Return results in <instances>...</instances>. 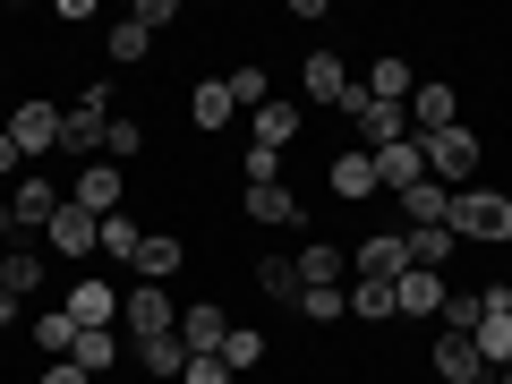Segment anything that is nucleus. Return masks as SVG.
<instances>
[{
  "mask_svg": "<svg viewBox=\"0 0 512 384\" xmlns=\"http://www.w3.org/2000/svg\"><path fill=\"white\" fill-rule=\"evenodd\" d=\"M419 154H427V180H444L461 197V188H470V171L487 163V146H478V128H436V137H419Z\"/></svg>",
  "mask_w": 512,
  "mask_h": 384,
  "instance_id": "obj_1",
  "label": "nucleus"
},
{
  "mask_svg": "<svg viewBox=\"0 0 512 384\" xmlns=\"http://www.w3.org/2000/svg\"><path fill=\"white\" fill-rule=\"evenodd\" d=\"M453 239L504 248V239H512V197H504V188H461V197H453Z\"/></svg>",
  "mask_w": 512,
  "mask_h": 384,
  "instance_id": "obj_2",
  "label": "nucleus"
},
{
  "mask_svg": "<svg viewBox=\"0 0 512 384\" xmlns=\"http://www.w3.org/2000/svg\"><path fill=\"white\" fill-rule=\"evenodd\" d=\"M128 316V342H163V333H180V299L163 291V282H137V291L120 299Z\"/></svg>",
  "mask_w": 512,
  "mask_h": 384,
  "instance_id": "obj_3",
  "label": "nucleus"
},
{
  "mask_svg": "<svg viewBox=\"0 0 512 384\" xmlns=\"http://www.w3.org/2000/svg\"><path fill=\"white\" fill-rule=\"evenodd\" d=\"M103 128H111V94L94 86V94H77V103L60 111V154H94V163H103Z\"/></svg>",
  "mask_w": 512,
  "mask_h": 384,
  "instance_id": "obj_4",
  "label": "nucleus"
},
{
  "mask_svg": "<svg viewBox=\"0 0 512 384\" xmlns=\"http://www.w3.org/2000/svg\"><path fill=\"white\" fill-rule=\"evenodd\" d=\"M470 342H478V359L504 376L512 367V291H478V325H470Z\"/></svg>",
  "mask_w": 512,
  "mask_h": 384,
  "instance_id": "obj_5",
  "label": "nucleus"
},
{
  "mask_svg": "<svg viewBox=\"0 0 512 384\" xmlns=\"http://www.w3.org/2000/svg\"><path fill=\"white\" fill-rule=\"evenodd\" d=\"M350 128H359V154H384V146H402V137H410V111L350 94Z\"/></svg>",
  "mask_w": 512,
  "mask_h": 384,
  "instance_id": "obj_6",
  "label": "nucleus"
},
{
  "mask_svg": "<svg viewBox=\"0 0 512 384\" xmlns=\"http://www.w3.org/2000/svg\"><path fill=\"white\" fill-rule=\"evenodd\" d=\"M350 265H359V282H402L410 274V239L402 231H367Z\"/></svg>",
  "mask_w": 512,
  "mask_h": 384,
  "instance_id": "obj_7",
  "label": "nucleus"
},
{
  "mask_svg": "<svg viewBox=\"0 0 512 384\" xmlns=\"http://www.w3.org/2000/svg\"><path fill=\"white\" fill-rule=\"evenodd\" d=\"M9 137H18V154L35 163V154H52V146H60V111L43 103V94H26V103L9 111Z\"/></svg>",
  "mask_w": 512,
  "mask_h": 384,
  "instance_id": "obj_8",
  "label": "nucleus"
},
{
  "mask_svg": "<svg viewBox=\"0 0 512 384\" xmlns=\"http://www.w3.org/2000/svg\"><path fill=\"white\" fill-rule=\"evenodd\" d=\"M180 342H188V359H222V342H231V316H222L214 299H188V308H180Z\"/></svg>",
  "mask_w": 512,
  "mask_h": 384,
  "instance_id": "obj_9",
  "label": "nucleus"
},
{
  "mask_svg": "<svg viewBox=\"0 0 512 384\" xmlns=\"http://www.w3.org/2000/svg\"><path fill=\"white\" fill-rule=\"evenodd\" d=\"M69 205H86L94 222L120 214V163H86V171H77V188H69Z\"/></svg>",
  "mask_w": 512,
  "mask_h": 384,
  "instance_id": "obj_10",
  "label": "nucleus"
},
{
  "mask_svg": "<svg viewBox=\"0 0 512 384\" xmlns=\"http://www.w3.org/2000/svg\"><path fill=\"white\" fill-rule=\"evenodd\" d=\"M436 376H444V384H478V376H495V367L478 359L470 333H436Z\"/></svg>",
  "mask_w": 512,
  "mask_h": 384,
  "instance_id": "obj_11",
  "label": "nucleus"
},
{
  "mask_svg": "<svg viewBox=\"0 0 512 384\" xmlns=\"http://www.w3.org/2000/svg\"><path fill=\"white\" fill-rule=\"evenodd\" d=\"M419 180H427L419 137H402V146H384V154H376V188H393V197H402V188H419Z\"/></svg>",
  "mask_w": 512,
  "mask_h": 384,
  "instance_id": "obj_12",
  "label": "nucleus"
},
{
  "mask_svg": "<svg viewBox=\"0 0 512 384\" xmlns=\"http://www.w3.org/2000/svg\"><path fill=\"white\" fill-rule=\"evenodd\" d=\"M60 308L77 316V333H103L111 316H120V291H111V282H77V291L60 299Z\"/></svg>",
  "mask_w": 512,
  "mask_h": 384,
  "instance_id": "obj_13",
  "label": "nucleus"
},
{
  "mask_svg": "<svg viewBox=\"0 0 512 384\" xmlns=\"http://www.w3.org/2000/svg\"><path fill=\"white\" fill-rule=\"evenodd\" d=\"M52 248L60 256H94V248H103V222H94L86 205H60V214H52Z\"/></svg>",
  "mask_w": 512,
  "mask_h": 384,
  "instance_id": "obj_14",
  "label": "nucleus"
},
{
  "mask_svg": "<svg viewBox=\"0 0 512 384\" xmlns=\"http://www.w3.org/2000/svg\"><path fill=\"white\" fill-rule=\"evenodd\" d=\"M393 316H444V274H419V265H410V274L393 282Z\"/></svg>",
  "mask_w": 512,
  "mask_h": 384,
  "instance_id": "obj_15",
  "label": "nucleus"
},
{
  "mask_svg": "<svg viewBox=\"0 0 512 384\" xmlns=\"http://www.w3.org/2000/svg\"><path fill=\"white\" fill-rule=\"evenodd\" d=\"M410 94H419V77H410V60H393V52H384L376 69H367V103H393V111H410Z\"/></svg>",
  "mask_w": 512,
  "mask_h": 384,
  "instance_id": "obj_16",
  "label": "nucleus"
},
{
  "mask_svg": "<svg viewBox=\"0 0 512 384\" xmlns=\"http://www.w3.org/2000/svg\"><path fill=\"white\" fill-rule=\"evenodd\" d=\"M325 180H333V197H342V205L376 197V154H359V146H350V154H333V171H325Z\"/></svg>",
  "mask_w": 512,
  "mask_h": 384,
  "instance_id": "obj_17",
  "label": "nucleus"
},
{
  "mask_svg": "<svg viewBox=\"0 0 512 384\" xmlns=\"http://www.w3.org/2000/svg\"><path fill=\"white\" fill-rule=\"evenodd\" d=\"M180 256H188V239H171V231H146L128 265H137L146 282H171V274H180Z\"/></svg>",
  "mask_w": 512,
  "mask_h": 384,
  "instance_id": "obj_18",
  "label": "nucleus"
},
{
  "mask_svg": "<svg viewBox=\"0 0 512 384\" xmlns=\"http://www.w3.org/2000/svg\"><path fill=\"white\" fill-rule=\"evenodd\" d=\"M461 111H453V86H436V77H419V94H410V128L419 137H436V128H453Z\"/></svg>",
  "mask_w": 512,
  "mask_h": 384,
  "instance_id": "obj_19",
  "label": "nucleus"
},
{
  "mask_svg": "<svg viewBox=\"0 0 512 384\" xmlns=\"http://www.w3.org/2000/svg\"><path fill=\"white\" fill-rule=\"evenodd\" d=\"M231 77H197V86H188V120L197 128H231Z\"/></svg>",
  "mask_w": 512,
  "mask_h": 384,
  "instance_id": "obj_20",
  "label": "nucleus"
},
{
  "mask_svg": "<svg viewBox=\"0 0 512 384\" xmlns=\"http://www.w3.org/2000/svg\"><path fill=\"white\" fill-rule=\"evenodd\" d=\"M248 222H274V231H299L308 214H299V197H291L282 180H265V188H248Z\"/></svg>",
  "mask_w": 512,
  "mask_h": 384,
  "instance_id": "obj_21",
  "label": "nucleus"
},
{
  "mask_svg": "<svg viewBox=\"0 0 512 384\" xmlns=\"http://www.w3.org/2000/svg\"><path fill=\"white\" fill-rule=\"evenodd\" d=\"M299 77H308L316 103H342V111H350V69H342L333 52H308V69H299Z\"/></svg>",
  "mask_w": 512,
  "mask_h": 384,
  "instance_id": "obj_22",
  "label": "nucleus"
},
{
  "mask_svg": "<svg viewBox=\"0 0 512 384\" xmlns=\"http://www.w3.org/2000/svg\"><path fill=\"white\" fill-rule=\"evenodd\" d=\"M69 197H52V180H18V197H9V214H18V231H35V222H52Z\"/></svg>",
  "mask_w": 512,
  "mask_h": 384,
  "instance_id": "obj_23",
  "label": "nucleus"
},
{
  "mask_svg": "<svg viewBox=\"0 0 512 384\" xmlns=\"http://www.w3.org/2000/svg\"><path fill=\"white\" fill-rule=\"evenodd\" d=\"M291 137H299V103H282V94H274V103L256 111V146H265V154H282Z\"/></svg>",
  "mask_w": 512,
  "mask_h": 384,
  "instance_id": "obj_24",
  "label": "nucleus"
},
{
  "mask_svg": "<svg viewBox=\"0 0 512 384\" xmlns=\"http://www.w3.org/2000/svg\"><path fill=\"white\" fill-rule=\"evenodd\" d=\"M291 265H299V291H342V256L333 248H299Z\"/></svg>",
  "mask_w": 512,
  "mask_h": 384,
  "instance_id": "obj_25",
  "label": "nucleus"
},
{
  "mask_svg": "<svg viewBox=\"0 0 512 384\" xmlns=\"http://www.w3.org/2000/svg\"><path fill=\"white\" fill-rule=\"evenodd\" d=\"M35 342H43V359H69V350H77V316L69 308H43L35 316Z\"/></svg>",
  "mask_w": 512,
  "mask_h": 384,
  "instance_id": "obj_26",
  "label": "nucleus"
},
{
  "mask_svg": "<svg viewBox=\"0 0 512 384\" xmlns=\"http://www.w3.org/2000/svg\"><path fill=\"white\" fill-rule=\"evenodd\" d=\"M137 367H146V376H188V342H180V333H163V342H137Z\"/></svg>",
  "mask_w": 512,
  "mask_h": 384,
  "instance_id": "obj_27",
  "label": "nucleus"
},
{
  "mask_svg": "<svg viewBox=\"0 0 512 384\" xmlns=\"http://www.w3.org/2000/svg\"><path fill=\"white\" fill-rule=\"evenodd\" d=\"M256 291H265V299H291V308H299V265H291V256H256Z\"/></svg>",
  "mask_w": 512,
  "mask_h": 384,
  "instance_id": "obj_28",
  "label": "nucleus"
},
{
  "mask_svg": "<svg viewBox=\"0 0 512 384\" xmlns=\"http://www.w3.org/2000/svg\"><path fill=\"white\" fill-rule=\"evenodd\" d=\"M0 291H9V299H26V291H43V256H26V248H9V256H0Z\"/></svg>",
  "mask_w": 512,
  "mask_h": 384,
  "instance_id": "obj_29",
  "label": "nucleus"
},
{
  "mask_svg": "<svg viewBox=\"0 0 512 384\" xmlns=\"http://www.w3.org/2000/svg\"><path fill=\"white\" fill-rule=\"evenodd\" d=\"M111 359H120V333H111V325L103 333H77V350H69V367H86V376H103Z\"/></svg>",
  "mask_w": 512,
  "mask_h": 384,
  "instance_id": "obj_30",
  "label": "nucleus"
},
{
  "mask_svg": "<svg viewBox=\"0 0 512 384\" xmlns=\"http://www.w3.org/2000/svg\"><path fill=\"white\" fill-rule=\"evenodd\" d=\"M410 239V265L419 274H444V256H453V231H402Z\"/></svg>",
  "mask_w": 512,
  "mask_h": 384,
  "instance_id": "obj_31",
  "label": "nucleus"
},
{
  "mask_svg": "<svg viewBox=\"0 0 512 384\" xmlns=\"http://www.w3.org/2000/svg\"><path fill=\"white\" fill-rule=\"evenodd\" d=\"M350 316H393V282H350Z\"/></svg>",
  "mask_w": 512,
  "mask_h": 384,
  "instance_id": "obj_32",
  "label": "nucleus"
},
{
  "mask_svg": "<svg viewBox=\"0 0 512 384\" xmlns=\"http://www.w3.org/2000/svg\"><path fill=\"white\" fill-rule=\"evenodd\" d=\"M265 359V333L256 325H231V342H222V367H256Z\"/></svg>",
  "mask_w": 512,
  "mask_h": 384,
  "instance_id": "obj_33",
  "label": "nucleus"
},
{
  "mask_svg": "<svg viewBox=\"0 0 512 384\" xmlns=\"http://www.w3.org/2000/svg\"><path fill=\"white\" fill-rule=\"evenodd\" d=\"M299 316L308 325H333V316H350V291H299Z\"/></svg>",
  "mask_w": 512,
  "mask_h": 384,
  "instance_id": "obj_34",
  "label": "nucleus"
},
{
  "mask_svg": "<svg viewBox=\"0 0 512 384\" xmlns=\"http://www.w3.org/2000/svg\"><path fill=\"white\" fill-rule=\"evenodd\" d=\"M137 146H146V128H137V120H111L103 128V163H128Z\"/></svg>",
  "mask_w": 512,
  "mask_h": 384,
  "instance_id": "obj_35",
  "label": "nucleus"
},
{
  "mask_svg": "<svg viewBox=\"0 0 512 384\" xmlns=\"http://www.w3.org/2000/svg\"><path fill=\"white\" fill-rule=\"evenodd\" d=\"M137 239H146V231H137L128 214H103V256H137Z\"/></svg>",
  "mask_w": 512,
  "mask_h": 384,
  "instance_id": "obj_36",
  "label": "nucleus"
},
{
  "mask_svg": "<svg viewBox=\"0 0 512 384\" xmlns=\"http://www.w3.org/2000/svg\"><path fill=\"white\" fill-rule=\"evenodd\" d=\"M146 26H137V18H120V26H111V60H146Z\"/></svg>",
  "mask_w": 512,
  "mask_h": 384,
  "instance_id": "obj_37",
  "label": "nucleus"
},
{
  "mask_svg": "<svg viewBox=\"0 0 512 384\" xmlns=\"http://www.w3.org/2000/svg\"><path fill=\"white\" fill-rule=\"evenodd\" d=\"M231 103H248V111L274 103V94H265V69H231Z\"/></svg>",
  "mask_w": 512,
  "mask_h": 384,
  "instance_id": "obj_38",
  "label": "nucleus"
},
{
  "mask_svg": "<svg viewBox=\"0 0 512 384\" xmlns=\"http://www.w3.org/2000/svg\"><path fill=\"white\" fill-rule=\"evenodd\" d=\"M128 18H137V26H146V35H154V26H171V18H180V0H137Z\"/></svg>",
  "mask_w": 512,
  "mask_h": 384,
  "instance_id": "obj_39",
  "label": "nucleus"
},
{
  "mask_svg": "<svg viewBox=\"0 0 512 384\" xmlns=\"http://www.w3.org/2000/svg\"><path fill=\"white\" fill-rule=\"evenodd\" d=\"M265 180H282V154H265V146H248V188H265Z\"/></svg>",
  "mask_w": 512,
  "mask_h": 384,
  "instance_id": "obj_40",
  "label": "nucleus"
},
{
  "mask_svg": "<svg viewBox=\"0 0 512 384\" xmlns=\"http://www.w3.org/2000/svg\"><path fill=\"white\" fill-rule=\"evenodd\" d=\"M180 384H231V367H222V359H188Z\"/></svg>",
  "mask_w": 512,
  "mask_h": 384,
  "instance_id": "obj_41",
  "label": "nucleus"
},
{
  "mask_svg": "<svg viewBox=\"0 0 512 384\" xmlns=\"http://www.w3.org/2000/svg\"><path fill=\"white\" fill-rule=\"evenodd\" d=\"M43 384H94V376H86V367H69V359H52V367H43Z\"/></svg>",
  "mask_w": 512,
  "mask_h": 384,
  "instance_id": "obj_42",
  "label": "nucleus"
},
{
  "mask_svg": "<svg viewBox=\"0 0 512 384\" xmlns=\"http://www.w3.org/2000/svg\"><path fill=\"white\" fill-rule=\"evenodd\" d=\"M26 154H18V137H9V128H0V171H18Z\"/></svg>",
  "mask_w": 512,
  "mask_h": 384,
  "instance_id": "obj_43",
  "label": "nucleus"
},
{
  "mask_svg": "<svg viewBox=\"0 0 512 384\" xmlns=\"http://www.w3.org/2000/svg\"><path fill=\"white\" fill-rule=\"evenodd\" d=\"M9 316H18V299H9V291H0V325H9Z\"/></svg>",
  "mask_w": 512,
  "mask_h": 384,
  "instance_id": "obj_44",
  "label": "nucleus"
},
{
  "mask_svg": "<svg viewBox=\"0 0 512 384\" xmlns=\"http://www.w3.org/2000/svg\"><path fill=\"white\" fill-rule=\"evenodd\" d=\"M504 384H512V367H504Z\"/></svg>",
  "mask_w": 512,
  "mask_h": 384,
  "instance_id": "obj_45",
  "label": "nucleus"
}]
</instances>
